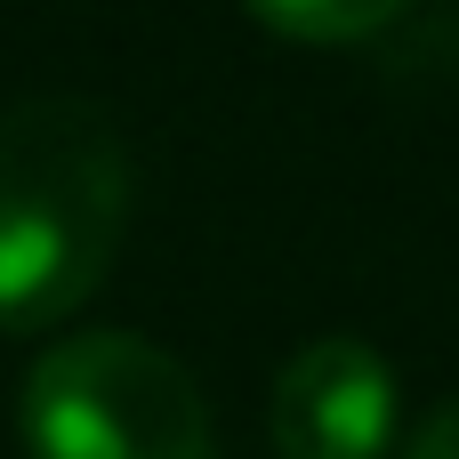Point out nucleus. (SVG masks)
Here are the masks:
<instances>
[{
	"mask_svg": "<svg viewBox=\"0 0 459 459\" xmlns=\"http://www.w3.org/2000/svg\"><path fill=\"white\" fill-rule=\"evenodd\" d=\"M129 137L113 105L40 89L0 105V323L73 315L129 226Z\"/></svg>",
	"mask_w": 459,
	"mask_h": 459,
	"instance_id": "obj_1",
	"label": "nucleus"
},
{
	"mask_svg": "<svg viewBox=\"0 0 459 459\" xmlns=\"http://www.w3.org/2000/svg\"><path fill=\"white\" fill-rule=\"evenodd\" d=\"M32 459H210L194 371L137 331H73L24 379Z\"/></svg>",
	"mask_w": 459,
	"mask_h": 459,
	"instance_id": "obj_2",
	"label": "nucleus"
},
{
	"mask_svg": "<svg viewBox=\"0 0 459 459\" xmlns=\"http://www.w3.org/2000/svg\"><path fill=\"white\" fill-rule=\"evenodd\" d=\"M395 371L371 339H307L274 379V452L282 459H387Z\"/></svg>",
	"mask_w": 459,
	"mask_h": 459,
	"instance_id": "obj_3",
	"label": "nucleus"
},
{
	"mask_svg": "<svg viewBox=\"0 0 459 459\" xmlns=\"http://www.w3.org/2000/svg\"><path fill=\"white\" fill-rule=\"evenodd\" d=\"M250 8L282 32H307V40H363V32L395 24L411 0H250Z\"/></svg>",
	"mask_w": 459,
	"mask_h": 459,
	"instance_id": "obj_4",
	"label": "nucleus"
},
{
	"mask_svg": "<svg viewBox=\"0 0 459 459\" xmlns=\"http://www.w3.org/2000/svg\"><path fill=\"white\" fill-rule=\"evenodd\" d=\"M403 459H459V395L444 403V411H428V428L411 436V452Z\"/></svg>",
	"mask_w": 459,
	"mask_h": 459,
	"instance_id": "obj_5",
	"label": "nucleus"
}]
</instances>
